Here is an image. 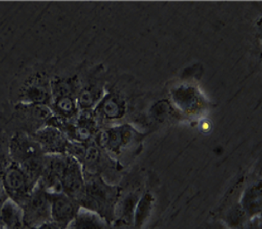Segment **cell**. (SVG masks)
<instances>
[{
  "label": "cell",
  "mask_w": 262,
  "mask_h": 229,
  "mask_svg": "<svg viewBox=\"0 0 262 229\" xmlns=\"http://www.w3.org/2000/svg\"><path fill=\"white\" fill-rule=\"evenodd\" d=\"M1 181L8 198L20 207L23 206L35 188L20 167L12 162L4 172Z\"/></svg>",
  "instance_id": "7a4b0ae2"
},
{
  "label": "cell",
  "mask_w": 262,
  "mask_h": 229,
  "mask_svg": "<svg viewBox=\"0 0 262 229\" xmlns=\"http://www.w3.org/2000/svg\"><path fill=\"white\" fill-rule=\"evenodd\" d=\"M0 228L28 229L21 207L9 198L0 205Z\"/></svg>",
  "instance_id": "8992f818"
},
{
  "label": "cell",
  "mask_w": 262,
  "mask_h": 229,
  "mask_svg": "<svg viewBox=\"0 0 262 229\" xmlns=\"http://www.w3.org/2000/svg\"><path fill=\"white\" fill-rule=\"evenodd\" d=\"M61 184L63 193L78 202L82 196L84 188L78 166L72 159L67 160V165L61 178Z\"/></svg>",
  "instance_id": "5b68a950"
},
{
  "label": "cell",
  "mask_w": 262,
  "mask_h": 229,
  "mask_svg": "<svg viewBox=\"0 0 262 229\" xmlns=\"http://www.w3.org/2000/svg\"><path fill=\"white\" fill-rule=\"evenodd\" d=\"M51 221L67 229L80 211V204L64 193L51 194Z\"/></svg>",
  "instance_id": "277c9868"
},
{
  "label": "cell",
  "mask_w": 262,
  "mask_h": 229,
  "mask_svg": "<svg viewBox=\"0 0 262 229\" xmlns=\"http://www.w3.org/2000/svg\"><path fill=\"white\" fill-rule=\"evenodd\" d=\"M51 194L37 184L21 209L28 229L51 221Z\"/></svg>",
  "instance_id": "6da1fadb"
},
{
  "label": "cell",
  "mask_w": 262,
  "mask_h": 229,
  "mask_svg": "<svg viewBox=\"0 0 262 229\" xmlns=\"http://www.w3.org/2000/svg\"><path fill=\"white\" fill-rule=\"evenodd\" d=\"M151 209V201L149 196H145L140 202L137 203L134 212V221L135 229H140L143 222L147 219Z\"/></svg>",
  "instance_id": "30bf717a"
},
{
  "label": "cell",
  "mask_w": 262,
  "mask_h": 229,
  "mask_svg": "<svg viewBox=\"0 0 262 229\" xmlns=\"http://www.w3.org/2000/svg\"><path fill=\"white\" fill-rule=\"evenodd\" d=\"M57 107L63 113H68L72 110V102L69 98L64 97L60 99L57 102Z\"/></svg>",
  "instance_id": "8fae6325"
},
{
  "label": "cell",
  "mask_w": 262,
  "mask_h": 229,
  "mask_svg": "<svg viewBox=\"0 0 262 229\" xmlns=\"http://www.w3.org/2000/svg\"><path fill=\"white\" fill-rule=\"evenodd\" d=\"M8 150L10 161L17 165H21L30 159L44 156V152L35 138L24 133H17L11 138Z\"/></svg>",
  "instance_id": "3957f363"
},
{
  "label": "cell",
  "mask_w": 262,
  "mask_h": 229,
  "mask_svg": "<svg viewBox=\"0 0 262 229\" xmlns=\"http://www.w3.org/2000/svg\"><path fill=\"white\" fill-rule=\"evenodd\" d=\"M0 229H1V228H0Z\"/></svg>",
  "instance_id": "4fadbf2b"
},
{
  "label": "cell",
  "mask_w": 262,
  "mask_h": 229,
  "mask_svg": "<svg viewBox=\"0 0 262 229\" xmlns=\"http://www.w3.org/2000/svg\"><path fill=\"white\" fill-rule=\"evenodd\" d=\"M33 138L39 143L44 153L60 155L66 148V142L62 135L55 128L42 129L37 131Z\"/></svg>",
  "instance_id": "52a82bcc"
},
{
  "label": "cell",
  "mask_w": 262,
  "mask_h": 229,
  "mask_svg": "<svg viewBox=\"0 0 262 229\" xmlns=\"http://www.w3.org/2000/svg\"><path fill=\"white\" fill-rule=\"evenodd\" d=\"M67 229H105V223L98 214L83 209L79 211Z\"/></svg>",
  "instance_id": "ba28073f"
},
{
  "label": "cell",
  "mask_w": 262,
  "mask_h": 229,
  "mask_svg": "<svg viewBox=\"0 0 262 229\" xmlns=\"http://www.w3.org/2000/svg\"><path fill=\"white\" fill-rule=\"evenodd\" d=\"M29 229H62L60 226H58L53 221H49L36 227H30Z\"/></svg>",
  "instance_id": "7c38bea8"
},
{
  "label": "cell",
  "mask_w": 262,
  "mask_h": 229,
  "mask_svg": "<svg viewBox=\"0 0 262 229\" xmlns=\"http://www.w3.org/2000/svg\"><path fill=\"white\" fill-rule=\"evenodd\" d=\"M22 97L26 103L41 105L48 98V90L39 80H31L23 89Z\"/></svg>",
  "instance_id": "9c48e42d"
}]
</instances>
